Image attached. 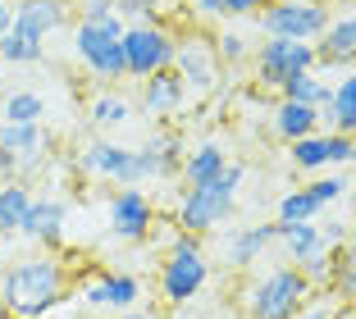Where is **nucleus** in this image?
<instances>
[{
    "instance_id": "f257e3e1",
    "label": "nucleus",
    "mask_w": 356,
    "mask_h": 319,
    "mask_svg": "<svg viewBox=\"0 0 356 319\" xmlns=\"http://www.w3.org/2000/svg\"><path fill=\"white\" fill-rule=\"evenodd\" d=\"M74 297V269L60 260V251L28 256L0 274V315L10 319H51Z\"/></svg>"
},
{
    "instance_id": "f03ea898",
    "label": "nucleus",
    "mask_w": 356,
    "mask_h": 319,
    "mask_svg": "<svg viewBox=\"0 0 356 319\" xmlns=\"http://www.w3.org/2000/svg\"><path fill=\"white\" fill-rule=\"evenodd\" d=\"M242 178H247V165L229 160V169L210 187H183L178 210H174V228L178 233H192V237H206V233H215V228H224L233 219V206H238Z\"/></svg>"
},
{
    "instance_id": "7ed1b4c3",
    "label": "nucleus",
    "mask_w": 356,
    "mask_h": 319,
    "mask_svg": "<svg viewBox=\"0 0 356 319\" xmlns=\"http://www.w3.org/2000/svg\"><path fill=\"white\" fill-rule=\"evenodd\" d=\"M311 283L302 278L297 265H274L261 269V274L242 288V310L252 319H297L306 306H311Z\"/></svg>"
},
{
    "instance_id": "20e7f679",
    "label": "nucleus",
    "mask_w": 356,
    "mask_h": 319,
    "mask_svg": "<svg viewBox=\"0 0 356 319\" xmlns=\"http://www.w3.org/2000/svg\"><path fill=\"white\" fill-rule=\"evenodd\" d=\"M210 283V260H206V247L201 237L192 233H169V251L160 260V274H156V288H160V301L165 306H188L206 292Z\"/></svg>"
},
{
    "instance_id": "39448f33",
    "label": "nucleus",
    "mask_w": 356,
    "mask_h": 319,
    "mask_svg": "<svg viewBox=\"0 0 356 319\" xmlns=\"http://www.w3.org/2000/svg\"><path fill=\"white\" fill-rule=\"evenodd\" d=\"M78 169L87 178H105L115 187H142L160 178L156 155L147 146H119V142H87L78 151Z\"/></svg>"
},
{
    "instance_id": "423d86ee",
    "label": "nucleus",
    "mask_w": 356,
    "mask_h": 319,
    "mask_svg": "<svg viewBox=\"0 0 356 319\" xmlns=\"http://www.w3.org/2000/svg\"><path fill=\"white\" fill-rule=\"evenodd\" d=\"M74 51L78 60L87 64V73H92L96 83L115 87L128 78L124 69V23L110 14V19H78L74 28Z\"/></svg>"
},
{
    "instance_id": "0eeeda50",
    "label": "nucleus",
    "mask_w": 356,
    "mask_h": 319,
    "mask_svg": "<svg viewBox=\"0 0 356 319\" xmlns=\"http://www.w3.org/2000/svg\"><path fill=\"white\" fill-rule=\"evenodd\" d=\"M174 28L169 23H137V28H124V69L128 78L147 83L156 73L174 69Z\"/></svg>"
},
{
    "instance_id": "6e6552de",
    "label": "nucleus",
    "mask_w": 356,
    "mask_h": 319,
    "mask_svg": "<svg viewBox=\"0 0 356 319\" xmlns=\"http://www.w3.org/2000/svg\"><path fill=\"white\" fill-rule=\"evenodd\" d=\"M256 23L265 28V37H283V42H320L329 19L325 0H274L270 10L256 14Z\"/></svg>"
},
{
    "instance_id": "1a4fd4ad",
    "label": "nucleus",
    "mask_w": 356,
    "mask_h": 319,
    "mask_svg": "<svg viewBox=\"0 0 356 319\" xmlns=\"http://www.w3.org/2000/svg\"><path fill=\"white\" fill-rule=\"evenodd\" d=\"M320 55H315V42H283V37H265L256 46V83L274 87L279 92L288 78L297 73H315Z\"/></svg>"
},
{
    "instance_id": "9d476101",
    "label": "nucleus",
    "mask_w": 356,
    "mask_h": 319,
    "mask_svg": "<svg viewBox=\"0 0 356 319\" xmlns=\"http://www.w3.org/2000/svg\"><path fill=\"white\" fill-rule=\"evenodd\" d=\"M174 73L183 78V87H188V96H210L215 87H220V55H215V42H210L206 32H188V37H178L174 46Z\"/></svg>"
},
{
    "instance_id": "9b49d317",
    "label": "nucleus",
    "mask_w": 356,
    "mask_h": 319,
    "mask_svg": "<svg viewBox=\"0 0 356 319\" xmlns=\"http://www.w3.org/2000/svg\"><path fill=\"white\" fill-rule=\"evenodd\" d=\"M105 224H110V233L119 242H151L156 237V201L142 187H115Z\"/></svg>"
},
{
    "instance_id": "f8f14e48",
    "label": "nucleus",
    "mask_w": 356,
    "mask_h": 319,
    "mask_svg": "<svg viewBox=\"0 0 356 319\" xmlns=\"http://www.w3.org/2000/svg\"><path fill=\"white\" fill-rule=\"evenodd\" d=\"M74 301H83L87 310H110V315H124L142 301V278L124 274V269H101L87 283L74 288Z\"/></svg>"
},
{
    "instance_id": "ddd939ff",
    "label": "nucleus",
    "mask_w": 356,
    "mask_h": 319,
    "mask_svg": "<svg viewBox=\"0 0 356 319\" xmlns=\"http://www.w3.org/2000/svg\"><path fill=\"white\" fill-rule=\"evenodd\" d=\"M19 237L23 242H37L55 256L64 247V201H51V196H32L28 215L19 224Z\"/></svg>"
},
{
    "instance_id": "4468645a",
    "label": "nucleus",
    "mask_w": 356,
    "mask_h": 319,
    "mask_svg": "<svg viewBox=\"0 0 356 319\" xmlns=\"http://www.w3.org/2000/svg\"><path fill=\"white\" fill-rule=\"evenodd\" d=\"M274 242H279V224H242L224 237V265L229 269H252Z\"/></svg>"
},
{
    "instance_id": "2eb2a0df",
    "label": "nucleus",
    "mask_w": 356,
    "mask_h": 319,
    "mask_svg": "<svg viewBox=\"0 0 356 319\" xmlns=\"http://www.w3.org/2000/svg\"><path fill=\"white\" fill-rule=\"evenodd\" d=\"M315 55H320L315 69H343V73H352L356 69V14L329 23L325 37L315 42Z\"/></svg>"
},
{
    "instance_id": "dca6fc26",
    "label": "nucleus",
    "mask_w": 356,
    "mask_h": 319,
    "mask_svg": "<svg viewBox=\"0 0 356 319\" xmlns=\"http://www.w3.org/2000/svg\"><path fill=\"white\" fill-rule=\"evenodd\" d=\"M69 23V0H14V28L28 37H51Z\"/></svg>"
},
{
    "instance_id": "f3484780",
    "label": "nucleus",
    "mask_w": 356,
    "mask_h": 319,
    "mask_svg": "<svg viewBox=\"0 0 356 319\" xmlns=\"http://www.w3.org/2000/svg\"><path fill=\"white\" fill-rule=\"evenodd\" d=\"M183 101H188V87H183V78H178L174 69L147 78V83H142V96H137L142 114H151V119H169V114H178Z\"/></svg>"
},
{
    "instance_id": "a211bd4d",
    "label": "nucleus",
    "mask_w": 356,
    "mask_h": 319,
    "mask_svg": "<svg viewBox=\"0 0 356 319\" xmlns=\"http://www.w3.org/2000/svg\"><path fill=\"white\" fill-rule=\"evenodd\" d=\"M0 146L19 160V169H32L46 155V146H51V142H46V128L42 124H5V119H0Z\"/></svg>"
},
{
    "instance_id": "6ab92c4d",
    "label": "nucleus",
    "mask_w": 356,
    "mask_h": 319,
    "mask_svg": "<svg viewBox=\"0 0 356 319\" xmlns=\"http://www.w3.org/2000/svg\"><path fill=\"white\" fill-rule=\"evenodd\" d=\"M229 169V155H224V146L220 142H201V146H192L188 155H183V187H210L215 178Z\"/></svg>"
},
{
    "instance_id": "aec40b11",
    "label": "nucleus",
    "mask_w": 356,
    "mask_h": 319,
    "mask_svg": "<svg viewBox=\"0 0 356 319\" xmlns=\"http://www.w3.org/2000/svg\"><path fill=\"white\" fill-rule=\"evenodd\" d=\"M274 133L283 142H302V137L320 133V110H311L302 101H279L274 105Z\"/></svg>"
},
{
    "instance_id": "412c9836",
    "label": "nucleus",
    "mask_w": 356,
    "mask_h": 319,
    "mask_svg": "<svg viewBox=\"0 0 356 319\" xmlns=\"http://www.w3.org/2000/svg\"><path fill=\"white\" fill-rule=\"evenodd\" d=\"M329 124V133H343V137H356V69L343 73V83L334 87V101L329 110L320 114Z\"/></svg>"
},
{
    "instance_id": "4be33fe9",
    "label": "nucleus",
    "mask_w": 356,
    "mask_h": 319,
    "mask_svg": "<svg viewBox=\"0 0 356 319\" xmlns=\"http://www.w3.org/2000/svg\"><path fill=\"white\" fill-rule=\"evenodd\" d=\"M28 206H32V187L28 183H0V242H14L19 237V224H23V215H28Z\"/></svg>"
},
{
    "instance_id": "5701e85b",
    "label": "nucleus",
    "mask_w": 356,
    "mask_h": 319,
    "mask_svg": "<svg viewBox=\"0 0 356 319\" xmlns=\"http://www.w3.org/2000/svg\"><path fill=\"white\" fill-rule=\"evenodd\" d=\"M279 247H283V256H288V265H302V260L320 256V251H325L320 224H279Z\"/></svg>"
},
{
    "instance_id": "b1692460",
    "label": "nucleus",
    "mask_w": 356,
    "mask_h": 319,
    "mask_svg": "<svg viewBox=\"0 0 356 319\" xmlns=\"http://www.w3.org/2000/svg\"><path fill=\"white\" fill-rule=\"evenodd\" d=\"M279 101H302V105L325 114L329 101H334V87H329L320 73H297V78H288V83L279 87Z\"/></svg>"
},
{
    "instance_id": "393cba45",
    "label": "nucleus",
    "mask_w": 356,
    "mask_h": 319,
    "mask_svg": "<svg viewBox=\"0 0 356 319\" xmlns=\"http://www.w3.org/2000/svg\"><path fill=\"white\" fill-rule=\"evenodd\" d=\"M329 260H334V274H329V297L343 301V306H356V251L352 247H329Z\"/></svg>"
},
{
    "instance_id": "a878e982",
    "label": "nucleus",
    "mask_w": 356,
    "mask_h": 319,
    "mask_svg": "<svg viewBox=\"0 0 356 319\" xmlns=\"http://www.w3.org/2000/svg\"><path fill=\"white\" fill-rule=\"evenodd\" d=\"M87 119H92L96 128H124L128 119H133V101H128L124 92H96L92 105H87Z\"/></svg>"
},
{
    "instance_id": "bb28decb",
    "label": "nucleus",
    "mask_w": 356,
    "mask_h": 319,
    "mask_svg": "<svg viewBox=\"0 0 356 319\" xmlns=\"http://www.w3.org/2000/svg\"><path fill=\"white\" fill-rule=\"evenodd\" d=\"M274 0H192L188 10L197 19H256L261 10H270Z\"/></svg>"
},
{
    "instance_id": "cd10ccee",
    "label": "nucleus",
    "mask_w": 356,
    "mask_h": 319,
    "mask_svg": "<svg viewBox=\"0 0 356 319\" xmlns=\"http://www.w3.org/2000/svg\"><path fill=\"white\" fill-rule=\"evenodd\" d=\"M315 219H320V201H315L306 187L283 192L279 206H274V224H315Z\"/></svg>"
},
{
    "instance_id": "c85d7f7f",
    "label": "nucleus",
    "mask_w": 356,
    "mask_h": 319,
    "mask_svg": "<svg viewBox=\"0 0 356 319\" xmlns=\"http://www.w3.org/2000/svg\"><path fill=\"white\" fill-rule=\"evenodd\" d=\"M0 60L5 64H42L46 60V42L42 37H28V32L10 28L0 37Z\"/></svg>"
},
{
    "instance_id": "c756f323",
    "label": "nucleus",
    "mask_w": 356,
    "mask_h": 319,
    "mask_svg": "<svg viewBox=\"0 0 356 319\" xmlns=\"http://www.w3.org/2000/svg\"><path fill=\"white\" fill-rule=\"evenodd\" d=\"M147 151L156 155L160 178H178V174H183V155H188V146H183V137H178V133H156L147 142Z\"/></svg>"
},
{
    "instance_id": "7c9ffc66",
    "label": "nucleus",
    "mask_w": 356,
    "mask_h": 319,
    "mask_svg": "<svg viewBox=\"0 0 356 319\" xmlns=\"http://www.w3.org/2000/svg\"><path fill=\"white\" fill-rule=\"evenodd\" d=\"M288 155H293V165L302 174H320L329 169V146H325V133H311L302 142H288Z\"/></svg>"
},
{
    "instance_id": "2f4dec72",
    "label": "nucleus",
    "mask_w": 356,
    "mask_h": 319,
    "mask_svg": "<svg viewBox=\"0 0 356 319\" xmlns=\"http://www.w3.org/2000/svg\"><path fill=\"white\" fill-rule=\"evenodd\" d=\"M46 96L42 92H10L5 96V124H42Z\"/></svg>"
},
{
    "instance_id": "473e14b6",
    "label": "nucleus",
    "mask_w": 356,
    "mask_h": 319,
    "mask_svg": "<svg viewBox=\"0 0 356 319\" xmlns=\"http://www.w3.org/2000/svg\"><path fill=\"white\" fill-rule=\"evenodd\" d=\"M115 19L124 28H137V23H165L160 19V0H115Z\"/></svg>"
},
{
    "instance_id": "72a5a7b5",
    "label": "nucleus",
    "mask_w": 356,
    "mask_h": 319,
    "mask_svg": "<svg viewBox=\"0 0 356 319\" xmlns=\"http://www.w3.org/2000/svg\"><path fill=\"white\" fill-rule=\"evenodd\" d=\"M306 192L320 201V210H329L334 201H343V196L352 192V183H347V174H325V178H311V183H306Z\"/></svg>"
},
{
    "instance_id": "f704fd0d",
    "label": "nucleus",
    "mask_w": 356,
    "mask_h": 319,
    "mask_svg": "<svg viewBox=\"0 0 356 319\" xmlns=\"http://www.w3.org/2000/svg\"><path fill=\"white\" fill-rule=\"evenodd\" d=\"M210 42H215V55H220V64H238V60H247V37H242V32L224 28L220 37H210Z\"/></svg>"
},
{
    "instance_id": "c9c22d12",
    "label": "nucleus",
    "mask_w": 356,
    "mask_h": 319,
    "mask_svg": "<svg viewBox=\"0 0 356 319\" xmlns=\"http://www.w3.org/2000/svg\"><path fill=\"white\" fill-rule=\"evenodd\" d=\"M352 142H356V137L325 133V146H329V169H347V165H352Z\"/></svg>"
},
{
    "instance_id": "e433bc0d",
    "label": "nucleus",
    "mask_w": 356,
    "mask_h": 319,
    "mask_svg": "<svg viewBox=\"0 0 356 319\" xmlns=\"http://www.w3.org/2000/svg\"><path fill=\"white\" fill-rule=\"evenodd\" d=\"M78 14L83 19H110L115 14V0H78Z\"/></svg>"
},
{
    "instance_id": "4c0bfd02",
    "label": "nucleus",
    "mask_w": 356,
    "mask_h": 319,
    "mask_svg": "<svg viewBox=\"0 0 356 319\" xmlns=\"http://www.w3.org/2000/svg\"><path fill=\"white\" fill-rule=\"evenodd\" d=\"M14 174H19V160L0 146V183H14Z\"/></svg>"
},
{
    "instance_id": "58836bf2",
    "label": "nucleus",
    "mask_w": 356,
    "mask_h": 319,
    "mask_svg": "<svg viewBox=\"0 0 356 319\" xmlns=\"http://www.w3.org/2000/svg\"><path fill=\"white\" fill-rule=\"evenodd\" d=\"M14 28V0H0V37Z\"/></svg>"
},
{
    "instance_id": "ea45409f",
    "label": "nucleus",
    "mask_w": 356,
    "mask_h": 319,
    "mask_svg": "<svg viewBox=\"0 0 356 319\" xmlns=\"http://www.w3.org/2000/svg\"><path fill=\"white\" fill-rule=\"evenodd\" d=\"M115 319H160V315L147 310V306H133V310H124V315H115Z\"/></svg>"
},
{
    "instance_id": "a19ab883",
    "label": "nucleus",
    "mask_w": 356,
    "mask_h": 319,
    "mask_svg": "<svg viewBox=\"0 0 356 319\" xmlns=\"http://www.w3.org/2000/svg\"><path fill=\"white\" fill-rule=\"evenodd\" d=\"M297 319H329V310H325V306H306Z\"/></svg>"
},
{
    "instance_id": "79ce46f5",
    "label": "nucleus",
    "mask_w": 356,
    "mask_h": 319,
    "mask_svg": "<svg viewBox=\"0 0 356 319\" xmlns=\"http://www.w3.org/2000/svg\"><path fill=\"white\" fill-rule=\"evenodd\" d=\"M347 247L356 251V224H347Z\"/></svg>"
},
{
    "instance_id": "37998d69",
    "label": "nucleus",
    "mask_w": 356,
    "mask_h": 319,
    "mask_svg": "<svg viewBox=\"0 0 356 319\" xmlns=\"http://www.w3.org/2000/svg\"><path fill=\"white\" fill-rule=\"evenodd\" d=\"M352 165H356V142H352Z\"/></svg>"
},
{
    "instance_id": "c03bdc74",
    "label": "nucleus",
    "mask_w": 356,
    "mask_h": 319,
    "mask_svg": "<svg viewBox=\"0 0 356 319\" xmlns=\"http://www.w3.org/2000/svg\"><path fill=\"white\" fill-rule=\"evenodd\" d=\"M352 201H356V187H352Z\"/></svg>"
},
{
    "instance_id": "a18cd8bd",
    "label": "nucleus",
    "mask_w": 356,
    "mask_h": 319,
    "mask_svg": "<svg viewBox=\"0 0 356 319\" xmlns=\"http://www.w3.org/2000/svg\"><path fill=\"white\" fill-rule=\"evenodd\" d=\"M329 319H343V315H329Z\"/></svg>"
}]
</instances>
